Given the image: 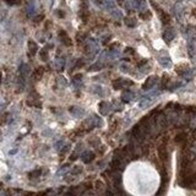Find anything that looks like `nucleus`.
<instances>
[{
    "label": "nucleus",
    "instance_id": "1",
    "mask_svg": "<svg viewBox=\"0 0 196 196\" xmlns=\"http://www.w3.org/2000/svg\"><path fill=\"white\" fill-rule=\"evenodd\" d=\"M196 183V174L194 173H190L185 177H181V180H180V184L183 186H190V185L195 184Z\"/></svg>",
    "mask_w": 196,
    "mask_h": 196
},
{
    "label": "nucleus",
    "instance_id": "2",
    "mask_svg": "<svg viewBox=\"0 0 196 196\" xmlns=\"http://www.w3.org/2000/svg\"><path fill=\"white\" fill-rule=\"evenodd\" d=\"M158 154H159V158L166 162L168 159V152H167V147H166V143H162L158 148Z\"/></svg>",
    "mask_w": 196,
    "mask_h": 196
},
{
    "label": "nucleus",
    "instance_id": "3",
    "mask_svg": "<svg viewBox=\"0 0 196 196\" xmlns=\"http://www.w3.org/2000/svg\"><path fill=\"white\" fill-rule=\"evenodd\" d=\"M59 37H60V39H61V43L65 44L66 47H70L71 44H73V42H71L70 37L66 35L65 31H60V32H59Z\"/></svg>",
    "mask_w": 196,
    "mask_h": 196
},
{
    "label": "nucleus",
    "instance_id": "4",
    "mask_svg": "<svg viewBox=\"0 0 196 196\" xmlns=\"http://www.w3.org/2000/svg\"><path fill=\"white\" fill-rule=\"evenodd\" d=\"M158 14L161 15V20H162V23L163 25H168L170 22V16L167 12H164V11H162L161 9H158Z\"/></svg>",
    "mask_w": 196,
    "mask_h": 196
},
{
    "label": "nucleus",
    "instance_id": "5",
    "mask_svg": "<svg viewBox=\"0 0 196 196\" xmlns=\"http://www.w3.org/2000/svg\"><path fill=\"white\" fill-rule=\"evenodd\" d=\"M28 49H29V55L31 57H33L36 53H37V50H38V46L36 42H33V40H29L28 42Z\"/></svg>",
    "mask_w": 196,
    "mask_h": 196
},
{
    "label": "nucleus",
    "instance_id": "6",
    "mask_svg": "<svg viewBox=\"0 0 196 196\" xmlns=\"http://www.w3.org/2000/svg\"><path fill=\"white\" fill-rule=\"evenodd\" d=\"M188 137H186V134H184V132H180L178 134L177 136H175V142L179 143V145H184L185 142H186Z\"/></svg>",
    "mask_w": 196,
    "mask_h": 196
},
{
    "label": "nucleus",
    "instance_id": "7",
    "mask_svg": "<svg viewBox=\"0 0 196 196\" xmlns=\"http://www.w3.org/2000/svg\"><path fill=\"white\" fill-rule=\"evenodd\" d=\"M43 74H44V68H42V66L37 68L35 70V73H33L35 80H40V79H42V76H43Z\"/></svg>",
    "mask_w": 196,
    "mask_h": 196
},
{
    "label": "nucleus",
    "instance_id": "8",
    "mask_svg": "<svg viewBox=\"0 0 196 196\" xmlns=\"http://www.w3.org/2000/svg\"><path fill=\"white\" fill-rule=\"evenodd\" d=\"M95 158V154L92 153V152H85L84 154H82V161H84L85 163H90L92 162Z\"/></svg>",
    "mask_w": 196,
    "mask_h": 196
},
{
    "label": "nucleus",
    "instance_id": "9",
    "mask_svg": "<svg viewBox=\"0 0 196 196\" xmlns=\"http://www.w3.org/2000/svg\"><path fill=\"white\" fill-rule=\"evenodd\" d=\"M156 81H157V77H150V79H147V81L145 82V85H143V88L145 90H148L150 87H152L154 84H156Z\"/></svg>",
    "mask_w": 196,
    "mask_h": 196
},
{
    "label": "nucleus",
    "instance_id": "10",
    "mask_svg": "<svg viewBox=\"0 0 196 196\" xmlns=\"http://www.w3.org/2000/svg\"><path fill=\"white\" fill-rule=\"evenodd\" d=\"M123 86H124V81L121 79H117L113 81V87H114V90H120Z\"/></svg>",
    "mask_w": 196,
    "mask_h": 196
},
{
    "label": "nucleus",
    "instance_id": "11",
    "mask_svg": "<svg viewBox=\"0 0 196 196\" xmlns=\"http://www.w3.org/2000/svg\"><path fill=\"white\" fill-rule=\"evenodd\" d=\"M124 22H125V25H128L129 27H134L136 25V21H135V18H130V17H126V18H124Z\"/></svg>",
    "mask_w": 196,
    "mask_h": 196
},
{
    "label": "nucleus",
    "instance_id": "12",
    "mask_svg": "<svg viewBox=\"0 0 196 196\" xmlns=\"http://www.w3.org/2000/svg\"><path fill=\"white\" fill-rule=\"evenodd\" d=\"M173 37H174L173 31H166V32H164V35H163V38L166 39L167 42H169L170 39H173Z\"/></svg>",
    "mask_w": 196,
    "mask_h": 196
},
{
    "label": "nucleus",
    "instance_id": "13",
    "mask_svg": "<svg viewBox=\"0 0 196 196\" xmlns=\"http://www.w3.org/2000/svg\"><path fill=\"white\" fill-rule=\"evenodd\" d=\"M40 173H42V170H40V169L33 170V172H31V173L28 174V178H29V179H35V178H38L39 175H40Z\"/></svg>",
    "mask_w": 196,
    "mask_h": 196
},
{
    "label": "nucleus",
    "instance_id": "14",
    "mask_svg": "<svg viewBox=\"0 0 196 196\" xmlns=\"http://www.w3.org/2000/svg\"><path fill=\"white\" fill-rule=\"evenodd\" d=\"M95 188H96V190H97L98 192H102L103 189H104V184H103L101 180H97V181L95 183Z\"/></svg>",
    "mask_w": 196,
    "mask_h": 196
},
{
    "label": "nucleus",
    "instance_id": "15",
    "mask_svg": "<svg viewBox=\"0 0 196 196\" xmlns=\"http://www.w3.org/2000/svg\"><path fill=\"white\" fill-rule=\"evenodd\" d=\"M140 17H141V18H143V20H147V18H150V17H151V12H150V11H146V12L141 14V15H140Z\"/></svg>",
    "mask_w": 196,
    "mask_h": 196
},
{
    "label": "nucleus",
    "instance_id": "16",
    "mask_svg": "<svg viewBox=\"0 0 196 196\" xmlns=\"http://www.w3.org/2000/svg\"><path fill=\"white\" fill-rule=\"evenodd\" d=\"M40 57H42V60H47L48 59V54H47L46 49H43L42 51H40Z\"/></svg>",
    "mask_w": 196,
    "mask_h": 196
},
{
    "label": "nucleus",
    "instance_id": "17",
    "mask_svg": "<svg viewBox=\"0 0 196 196\" xmlns=\"http://www.w3.org/2000/svg\"><path fill=\"white\" fill-rule=\"evenodd\" d=\"M6 3L9 5H17L20 4V0H6Z\"/></svg>",
    "mask_w": 196,
    "mask_h": 196
},
{
    "label": "nucleus",
    "instance_id": "18",
    "mask_svg": "<svg viewBox=\"0 0 196 196\" xmlns=\"http://www.w3.org/2000/svg\"><path fill=\"white\" fill-rule=\"evenodd\" d=\"M167 82H168V79H167V76H164L163 77V81H162V86H166Z\"/></svg>",
    "mask_w": 196,
    "mask_h": 196
},
{
    "label": "nucleus",
    "instance_id": "19",
    "mask_svg": "<svg viewBox=\"0 0 196 196\" xmlns=\"http://www.w3.org/2000/svg\"><path fill=\"white\" fill-rule=\"evenodd\" d=\"M188 110L192 112V113H196V107H188Z\"/></svg>",
    "mask_w": 196,
    "mask_h": 196
},
{
    "label": "nucleus",
    "instance_id": "20",
    "mask_svg": "<svg viewBox=\"0 0 196 196\" xmlns=\"http://www.w3.org/2000/svg\"><path fill=\"white\" fill-rule=\"evenodd\" d=\"M80 172H81V168H79V167L76 169H74V173H80Z\"/></svg>",
    "mask_w": 196,
    "mask_h": 196
},
{
    "label": "nucleus",
    "instance_id": "21",
    "mask_svg": "<svg viewBox=\"0 0 196 196\" xmlns=\"http://www.w3.org/2000/svg\"><path fill=\"white\" fill-rule=\"evenodd\" d=\"M1 79H3V74H1V71H0V84H1Z\"/></svg>",
    "mask_w": 196,
    "mask_h": 196
}]
</instances>
